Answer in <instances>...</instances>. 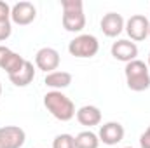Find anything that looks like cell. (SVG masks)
I'll list each match as a JSON object with an SVG mask.
<instances>
[{"label":"cell","instance_id":"d6986e66","mask_svg":"<svg viewBox=\"0 0 150 148\" xmlns=\"http://www.w3.org/2000/svg\"><path fill=\"white\" fill-rule=\"evenodd\" d=\"M12 33V25L11 21H5V23H0V42L7 40Z\"/></svg>","mask_w":150,"mask_h":148},{"label":"cell","instance_id":"5bb4252c","mask_svg":"<svg viewBox=\"0 0 150 148\" xmlns=\"http://www.w3.org/2000/svg\"><path fill=\"white\" fill-rule=\"evenodd\" d=\"M33 78H35V66H33V63L28 61V59L25 61L23 68H21L18 73L9 75V80H11L16 87H26V85H30V84L33 82Z\"/></svg>","mask_w":150,"mask_h":148},{"label":"cell","instance_id":"8fae6325","mask_svg":"<svg viewBox=\"0 0 150 148\" xmlns=\"http://www.w3.org/2000/svg\"><path fill=\"white\" fill-rule=\"evenodd\" d=\"M124 26H126V21L120 14L117 12H107L101 21H100V28L103 32V35L108 38H115L119 37L122 32H124Z\"/></svg>","mask_w":150,"mask_h":148},{"label":"cell","instance_id":"52a82bcc","mask_svg":"<svg viewBox=\"0 0 150 148\" xmlns=\"http://www.w3.org/2000/svg\"><path fill=\"white\" fill-rule=\"evenodd\" d=\"M59 61H61L59 52L54 47H42L35 54V66L38 70L45 72V73L56 72L58 66H59Z\"/></svg>","mask_w":150,"mask_h":148},{"label":"cell","instance_id":"9a60e30c","mask_svg":"<svg viewBox=\"0 0 150 148\" xmlns=\"http://www.w3.org/2000/svg\"><path fill=\"white\" fill-rule=\"evenodd\" d=\"M25 61H26V59H25L21 54H18V52L11 51V52L7 54V58L4 59V63H2V66H0V68H2L7 75H14V73H18V72L23 68Z\"/></svg>","mask_w":150,"mask_h":148},{"label":"cell","instance_id":"277c9868","mask_svg":"<svg viewBox=\"0 0 150 148\" xmlns=\"http://www.w3.org/2000/svg\"><path fill=\"white\" fill-rule=\"evenodd\" d=\"M98 51H100V42L91 33H80L68 44V52L80 59L93 58L98 54Z\"/></svg>","mask_w":150,"mask_h":148},{"label":"cell","instance_id":"cb8c5ba5","mask_svg":"<svg viewBox=\"0 0 150 148\" xmlns=\"http://www.w3.org/2000/svg\"><path fill=\"white\" fill-rule=\"evenodd\" d=\"M124 148H134V147H124Z\"/></svg>","mask_w":150,"mask_h":148},{"label":"cell","instance_id":"5b68a950","mask_svg":"<svg viewBox=\"0 0 150 148\" xmlns=\"http://www.w3.org/2000/svg\"><path fill=\"white\" fill-rule=\"evenodd\" d=\"M126 33L129 35V40H133L134 44L136 42H142L149 37L150 32V21L147 16L143 14H133L127 21H126V26H124Z\"/></svg>","mask_w":150,"mask_h":148},{"label":"cell","instance_id":"44dd1931","mask_svg":"<svg viewBox=\"0 0 150 148\" xmlns=\"http://www.w3.org/2000/svg\"><path fill=\"white\" fill-rule=\"evenodd\" d=\"M11 52V49L9 47H5V45H0V66H2V63H4V59L7 58V54Z\"/></svg>","mask_w":150,"mask_h":148},{"label":"cell","instance_id":"9c48e42d","mask_svg":"<svg viewBox=\"0 0 150 148\" xmlns=\"http://www.w3.org/2000/svg\"><path fill=\"white\" fill-rule=\"evenodd\" d=\"M110 52H112V56L117 61L131 63L138 56V45L133 40H129V38H119V40H115L112 44Z\"/></svg>","mask_w":150,"mask_h":148},{"label":"cell","instance_id":"e0dca14e","mask_svg":"<svg viewBox=\"0 0 150 148\" xmlns=\"http://www.w3.org/2000/svg\"><path fill=\"white\" fill-rule=\"evenodd\" d=\"M52 148H75V136L63 132L52 140Z\"/></svg>","mask_w":150,"mask_h":148},{"label":"cell","instance_id":"6da1fadb","mask_svg":"<svg viewBox=\"0 0 150 148\" xmlns=\"http://www.w3.org/2000/svg\"><path fill=\"white\" fill-rule=\"evenodd\" d=\"M44 106L47 108V111L59 122H68L75 117V105L74 101L63 94L61 91H49L44 96Z\"/></svg>","mask_w":150,"mask_h":148},{"label":"cell","instance_id":"603a6c76","mask_svg":"<svg viewBox=\"0 0 150 148\" xmlns=\"http://www.w3.org/2000/svg\"><path fill=\"white\" fill-rule=\"evenodd\" d=\"M0 96H2V84H0Z\"/></svg>","mask_w":150,"mask_h":148},{"label":"cell","instance_id":"3957f363","mask_svg":"<svg viewBox=\"0 0 150 148\" xmlns=\"http://www.w3.org/2000/svg\"><path fill=\"white\" fill-rule=\"evenodd\" d=\"M124 75H126V84L131 91L134 92H143L150 87V72L149 66L140 61L134 59L131 63H126L124 68Z\"/></svg>","mask_w":150,"mask_h":148},{"label":"cell","instance_id":"8992f818","mask_svg":"<svg viewBox=\"0 0 150 148\" xmlns=\"http://www.w3.org/2000/svg\"><path fill=\"white\" fill-rule=\"evenodd\" d=\"M37 18V7L32 4V2H18L11 7V21L14 25H19V26H26L30 23H33Z\"/></svg>","mask_w":150,"mask_h":148},{"label":"cell","instance_id":"30bf717a","mask_svg":"<svg viewBox=\"0 0 150 148\" xmlns=\"http://www.w3.org/2000/svg\"><path fill=\"white\" fill-rule=\"evenodd\" d=\"M124 125L120 122H105L101 127H100V132H98V138H100V143L107 145V147H113L117 143H120L124 140Z\"/></svg>","mask_w":150,"mask_h":148},{"label":"cell","instance_id":"7402d4cb","mask_svg":"<svg viewBox=\"0 0 150 148\" xmlns=\"http://www.w3.org/2000/svg\"><path fill=\"white\" fill-rule=\"evenodd\" d=\"M147 66L150 68V52H149V59H147Z\"/></svg>","mask_w":150,"mask_h":148},{"label":"cell","instance_id":"4fadbf2b","mask_svg":"<svg viewBox=\"0 0 150 148\" xmlns=\"http://www.w3.org/2000/svg\"><path fill=\"white\" fill-rule=\"evenodd\" d=\"M74 77L68 72H63V70H56V72H51V73H45L44 78V84L47 87H51L52 91H61V89H67L70 84H72Z\"/></svg>","mask_w":150,"mask_h":148},{"label":"cell","instance_id":"2e32d148","mask_svg":"<svg viewBox=\"0 0 150 148\" xmlns=\"http://www.w3.org/2000/svg\"><path fill=\"white\" fill-rule=\"evenodd\" d=\"M100 147V138L93 131H82L75 136V148H98Z\"/></svg>","mask_w":150,"mask_h":148},{"label":"cell","instance_id":"ac0fdd59","mask_svg":"<svg viewBox=\"0 0 150 148\" xmlns=\"http://www.w3.org/2000/svg\"><path fill=\"white\" fill-rule=\"evenodd\" d=\"M11 21V5L4 0H0V23Z\"/></svg>","mask_w":150,"mask_h":148},{"label":"cell","instance_id":"7a4b0ae2","mask_svg":"<svg viewBox=\"0 0 150 148\" xmlns=\"http://www.w3.org/2000/svg\"><path fill=\"white\" fill-rule=\"evenodd\" d=\"M63 9V28L72 33H80L86 28V14H84V2L82 0H61Z\"/></svg>","mask_w":150,"mask_h":148},{"label":"cell","instance_id":"ffe728a7","mask_svg":"<svg viewBox=\"0 0 150 148\" xmlns=\"http://www.w3.org/2000/svg\"><path fill=\"white\" fill-rule=\"evenodd\" d=\"M140 147L142 148H150V125L142 132V136H140Z\"/></svg>","mask_w":150,"mask_h":148},{"label":"cell","instance_id":"7c38bea8","mask_svg":"<svg viewBox=\"0 0 150 148\" xmlns=\"http://www.w3.org/2000/svg\"><path fill=\"white\" fill-rule=\"evenodd\" d=\"M77 120L80 125H86V127H94V125H100L101 124V110L94 105H84L80 106L77 113H75Z\"/></svg>","mask_w":150,"mask_h":148},{"label":"cell","instance_id":"ba28073f","mask_svg":"<svg viewBox=\"0 0 150 148\" xmlns=\"http://www.w3.org/2000/svg\"><path fill=\"white\" fill-rule=\"evenodd\" d=\"M26 141V132L19 125L0 127V148H21Z\"/></svg>","mask_w":150,"mask_h":148},{"label":"cell","instance_id":"d4e9b609","mask_svg":"<svg viewBox=\"0 0 150 148\" xmlns=\"http://www.w3.org/2000/svg\"><path fill=\"white\" fill-rule=\"evenodd\" d=\"M149 37H150V32H149Z\"/></svg>","mask_w":150,"mask_h":148}]
</instances>
